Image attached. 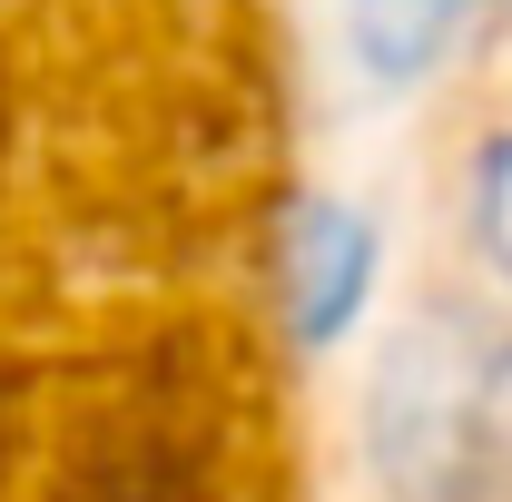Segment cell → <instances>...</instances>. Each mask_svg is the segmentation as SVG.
<instances>
[{"instance_id": "cell-1", "label": "cell", "mask_w": 512, "mask_h": 502, "mask_svg": "<svg viewBox=\"0 0 512 502\" xmlns=\"http://www.w3.org/2000/svg\"><path fill=\"white\" fill-rule=\"evenodd\" d=\"M375 453L414 502H493L512 483V325L424 315L375 384Z\"/></svg>"}, {"instance_id": "cell-2", "label": "cell", "mask_w": 512, "mask_h": 502, "mask_svg": "<svg viewBox=\"0 0 512 502\" xmlns=\"http://www.w3.org/2000/svg\"><path fill=\"white\" fill-rule=\"evenodd\" d=\"M483 0H345V30H355V60L375 79H424L463 40Z\"/></svg>"}, {"instance_id": "cell-3", "label": "cell", "mask_w": 512, "mask_h": 502, "mask_svg": "<svg viewBox=\"0 0 512 502\" xmlns=\"http://www.w3.org/2000/svg\"><path fill=\"white\" fill-rule=\"evenodd\" d=\"M306 325H345L355 315V286H365V227L345 207H316L306 217Z\"/></svg>"}, {"instance_id": "cell-4", "label": "cell", "mask_w": 512, "mask_h": 502, "mask_svg": "<svg viewBox=\"0 0 512 502\" xmlns=\"http://www.w3.org/2000/svg\"><path fill=\"white\" fill-rule=\"evenodd\" d=\"M473 247L512 276V128L473 158Z\"/></svg>"}]
</instances>
